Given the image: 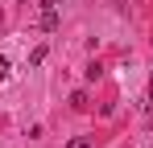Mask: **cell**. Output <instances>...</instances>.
Here are the masks:
<instances>
[{
  "label": "cell",
  "mask_w": 153,
  "mask_h": 148,
  "mask_svg": "<svg viewBox=\"0 0 153 148\" xmlns=\"http://www.w3.org/2000/svg\"><path fill=\"white\" fill-rule=\"evenodd\" d=\"M46 53H50V49H46V45H37L33 53H29V66H42V62H46Z\"/></svg>",
  "instance_id": "cell-2"
},
{
  "label": "cell",
  "mask_w": 153,
  "mask_h": 148,
  "mask_svg": "<svg viewBox=\"0 0 153 148\" xmlns=\"http://www.w3.org/2000/svg\"><path fill=\"white\" fill-rule=\"evenodd\" d=\"M66 148H91V140H87V136H75V140H71Z\"/></svg>",
  "instance_id": "cell-4"
},
{
  "label": "cell",
  "mask_w": 153,
  "mask_h": 148,
  "mask_svg": "<svg viewBox=\"0 0 153 148\" xmlns=\"http://www.w3.org/2000/svg\"><path fill=\"white\" fill-rule=\"evenodd\" d=\"M149 99H153V78H149Z\"/></svg>",
  "instance_id": "cell-5"
},
{
  "label": "cell",
  "mask_w": 153,
  "mask_h": 148,
  "mask_svg": "<svg viewBox=\"0 0 153 148\" xmlns=\"http://www.w3.org/2000/svg\"><path fill=\"white\" fill-rule=\"evenodd\" d=\"M58 0H42V12H37V25L46 29V33H54L58 29V8H54Z\"/></svg>",
  "instance_id": "cell-1"
},
{
  "label": "cell",
  "mask_w": 153,
  "mask_h": 148,
  "mask_svg": "<svg viewBox=\"0 0 153 148\" xmlns=\"http://www.w3.org/2000/svg\"><path fill=\"white\" fill-rule=\"evenodd\" d=\"M8 74H13V62H8V58H0V82H4Z\"/></svg>",
  "instance_id": "cell-3"
}]
</instances>
